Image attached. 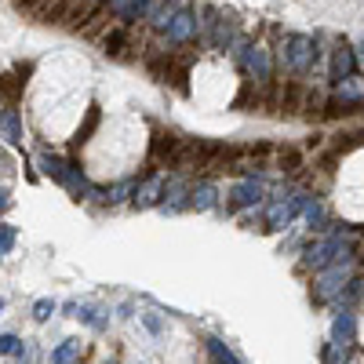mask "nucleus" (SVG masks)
I'll return each instance as SVG.
<instances>
[{"instance_id": "obj_1", "label": "nucleus", "mask_w": 364, "mask_h": 364, "mask_svg": "<svg viewBox=\"0 0 364 364\" xmlns=\"http://www.w3.org/2000/svg\"><path fill=\"white\" fill-rule=\"evenodd\" d=\"M353 277H357V255L350 252V255H343V259H336V262H328V266L317 273L314 299H317V302H328L331 295H339Z\"/></svg>"}, {"instance_id": "obj_2", "label": "nucleus", "mask_w": 364, "mask_h": 364, "mask_svg": "<svg viewBox=\"0 0 364 364\" xmlns=\"http://www.w3.org/2000/svg\"><path fill=\"white\" fill-rule=\"evenodd\" d=\"M281 63H284L291 73H310L314 63H317V41L306 37V33H291V37H284Z\"/></svg>"}, {"instance_id": "obj_3", "label": "nucleus", "mask_w": 364, "mask_h": 364, "mask_svg": "<svg viewBox=\"0 0 364 364\" xmlns=\"http://www.w3.org/2000/svg\"><path fill=\"white\" fill-rule=\"evenodd\" d=\"M310 204V193L306 190H291L284 197H277L269 208H266V230H284L291 226V219L299 215V211H306Z\"/></svg>"}, {"instance_id": "obj_4", "label": "nucleus", "mask_w": 364, "mask_h": 364, "mask_svg": "<svg viewBox=\"0 0 364 364\" xmlns=\"http://www.w3.org/2000/svg\"><path fill=\"white\" fill-rule=\"evenodd\" d=\"M266 197V182L262 178H240V182H233V190H230V204L233 208H252V204H259Z\"/></svg>"}, {"instance_id": "obj_5", "label": "nucleus", "mask_w": 364, "mask_h": 364, "mask_svg": "<svg viewBox=\"0 0 364 364\" xmlns=\"http://www.w3.org/2000/svg\"><path fill=\"white\" fill-rule=\"evenodd\" d=\"M164 33H168V41H171V44H186V41L197 33V15H193L190 8H178V11H175V18H171V26L164 29Z\"/></svg>"}, {"instance_id": "obj_6", "label": "nucleus", "mask_w": 364, "mask_h": 364, "mask_svg": "<svg viewBox=\"0 0 364 364\" xmlns=\"http://www.w3.org/2000/svg\"><path fill=\"white\" fill-rule=\"evenodd\" d=\"M245 70L252 73L255 84H269V77H273L269 51H266V48H248V55H245Z\"/></svg>"}, {"instance_id": "obj_7", "label": "nucleus", "mask_w": 364, "mask_h": 364, "mask_svg": "<svg viewBox=\"0 0 364 364\" xmlns=\"http://www.w3.org/2000/svg\"><path fill=\"white\" fill-rule=\"evenodd\" d=\"M164 197V178L161 175H149L146 182H139V186H135V208H154L157 200Z\"/></svg>"}, {"instance_id": "obj_8", "label": "nucleus", "mask_w": 364, "mask_h": 364, "mask_svg": "<svg viewBox=\"0 0 364 364\" xmlns=\"http://www.w3.org/2000/svg\"><path fill=\"white\" fill-rule=\"evenodd\" d=\"M26 73H29V66H18V73H15V77L0 73V102H4V106H15V102L22 99V87H26Z\"/></svg>"}, {"instance_id": "obj_9", "label": "nucleus", "mask_w": 364, "mask_h": 364, "mask_svg": "<svg viewBox=\"0 0 364 364\" xmlns=\"http://www.w3.org/2000/svg\"><path fill=\"white\" fill-rule=\"evenodd\" d=\"M353 70H357V55L346 48V44H339L336 51H331V80H346V77H353Z\"/></svg>"}, {"instance_id": "obj_10", "label": "nucleus", "mask_w": 364, "mask_h": 364, "mask_svg": "<svg viewBox=\"0 0 364 364\" xmlns=\"http://www.w3.org/2000/svg\"><path fill=\"white\" fill-rule=\"evenodd\" d=\"M357 336V317L350 310H339L336 321H331V343H339V346H350Z\"/></svg>"}, {"instance_id": "obj_11", "label": "nucleus", "mask_w": 364, "mask_h": 364, "mask_svg": "<svg viewBox=\"0 0 364 364\" xmlns=\"http://www.w3.org/2000/svg\"><path fill=\"white\" fill-rule=\"evenodd\" d=\"M41 171L51 178V182H58V186H66V178H70V171H73V164L70 161H63L58 154H41Z\"/></svg>"}, {"instance_id": "obj_12", "label": "nucleus", "mask_w": 364, "mask_h": 364, "mask_svg": "<svg viewBox=\"0 0 364 364\" xmlns=\"http://www.w3.org/2000/svg\"><path fill=\"white\" fill-rule=\"evenodd\" d=\"M178 149H182V139H178L175 132H161V135L154 139V161H157V164H164V161L171 164V161L178 157Z\"/></svg>"}, {"instance_id": "obj_13", "label": "nucleus", "mask_w": 364, "mask_h": 364, "mask_svg": "<svg viewBox=\"0 0 364 364\" xmlns=\"http://www.w3.org/2000/svg\"><path fill=\"white\" fill-rule=\"evenodd\" d=\"M109 11L120 22H139L149 11V0H109Z\"/></svg>"}, {"instance_id": "obj_14", "label": "nucleus", "mask_w": 364, "mask_h": 364, "mask_svg": "<svg viewBox=\"0 0 364 364\" xmlns=\"http://www.w3.org/2000/svg\"><path fill=\"white\" fill-rule=\"evenodd\" d=\"M0 135H4L11 146L22 142V117L15 113V106H8L4 113H0Z\"/></svg>"}, {"instance_id": "obj_15", "label": "nucleus", "mask_w": 364, "mask_h": 364, "mask_svg": "<svg viewBox=\"0 0 364 364\" xmlns=\"http://www.w3.org/2000/svg\"><path fill=\"white\" fill-rule=\"evenodd\" d=\"M215 200H219V190L211 186V182H200V186H193V190H190V208H197V211L215 208Z\"/></svg>"}, {"instance_id": "obj_16", "label": "nucleus", "mask_w": 364, "mask_h": 364, "mask_svg": "<svg viewBox=\"0 0 364 364\" xmlns=\"http://www.w3.org/2000/svg\"><path fill=\"white\" fill-rule=\"evenodd\" d=\"M178 11V0H161V4L154 8V15H149V22H154V29H168L171 18Z\"/></svg>"}, {"instance_id": "obj_17", "label": "nucleus", "mask_w": 364, "mask_h": 364, "mask_svg": "<svg viewBox=\"0 0 364 364\" xmlns=\"http://www.w3.org/2000/svg\"><path fill=\"white\" fill-rule=\"evenodd\" d=\"M77 360H80V339H63V346L51 353V364H77Z\"/></svg>"}, {"instance_id": "obj_18", "label": "nucleus", "mask_w": 364, "mask_h": 364, "mask_svg": "<svg viewBox=\"0 0 364 364\" xmlns=\"http://www.w3.org/2000/svg\"><path fill=\"white\" fill-rule=\"evenodd\" d=\"M106 55H113V58H124L128 55V29L124 26L113 29V33H106Z\"/></svg>"}, {"instance_id": "obj_19", "label": "nucleus", "mask_w": 364, "mask_h": 364, "mask_svg": "<svg viewBox=\"0 0 364 364\" xmlns=\"http://www.w3.org/2000/svg\"><path fill=\"white\" fill-rule=\"evenodd\" d=\"M204 346H208V357H211V364H237V357L226 350V343H223V339H208Z\"/></svg>"}, {"instance_id": "obj_20", "label": "nucleus", "mask_w": 364, "mask_h": 364, "mask_svg": "<svg viewBox=\"0 0 364 364\" xmlns=\"http://www.w3.org/2000/svg\"><path fill=\"white\" fill-rule=\"evenodd\" d=\"M99 120H102L99 106H91V109H87V120H84V124H80V132H77V139H73V146H84V142L91 139V132L99 128Z\"/></svg>"}, {"instance_id": "obj_21", "label": "nucleus", "mask_w": 364, "mask_h": 364, "mask_svg": "<svg viewBox=\"0 0 364 364\" xmlns=\"http://www.w3.org/2000/svg\"><path fill=\"white\" fill-rule=\"evenodd\" d=\"M124 197H135V182L132 178H124V182H117V186L102 190V200H109V204H120Z\"/></svg>"}, {"instance_id": "obj_22", "label": "nucleus", "mask_w": 364, "mask_h": 364, "mask_svg": "<svg viewBox=\"0 0 364 364\" xmlns=\"http://www.w3.org/2000/svg\"><path fill=\"white\" fill-rule=\"evenodd\" d=\"M77 317H80L84 324H91V328H99V331L109 324V317H106L99 306H77Z\"/></svg>"}, {"instance_id": "obj_23", "label": "nucleus", "mask_w": 364, "mask_h": 364, "mask_svg": "<svg viewBox=\"0 0 364 364\" xmlns=\"http://www.w3.org/2000/svg\"><path fill=\"white\" fill-rule=\"evenodd\" d=\"M302 215H306V226H310V230H324V219H328V215H324V204L310 200V204H306V211H302Z\"/></svg>"}, {"instance_id": "obj_24", "label": "nucleus", "mask_w": 364, "mask_h": 364, "mask_svg": "<svg viewBox=\"0 0 364 364\" xmlns=\"http://www.w3.org/2000/svg\"><path fill=\"white\" fill-rule=\"evenodd\" d=\"M15 240H18V230L8 226V223H0V259H4V255L15 248Z\"/></svg>"}, {"instance_id": "obj_25", "label": "nucleus", "mask_w": 364, "mask_h": 364, "mask_svg": "<svg viewBox=\"0 0 364 364\" xmlns=\"http://www.w3.org/2000/svg\"><path fill=\"white\" fill-rule=\"evenodd\" d=\"M346 350H350V346L328 343V346H324V364H346Z\"/></svg>"}, {"instance_id": "obj_26", "label": "nucleus", "mask_w": 364, "mask_h": 364, "mask_svg": "<svg viewBox=\"0 0 364 364\" xmlns=\"http://www.w3.org/2000/svg\"><path fill=\"white\" fill-rule=\"evenodd\" d=\"M281 168H284L288 175H295V171L302 168V157L295 154V149H284V154H281Z\"/></svg>"}, {"instance_id": "obj_27", "label": "nucleus", "mask_w": 364, "mask_h": 364, "mask_svg": "<svg viewBox=\"0 0 364 364\" xmlns=\"http://www.w3.org/2000/svg\"><path fill=\"white\" fill-rule=\"evenodd\" d=\"M51 314H55V302H51V299H37V302H33V317H37V321H48Z\"/></svg>"}, {"instance_id": "obj_28", "label": "nucleus", "mask_w": 364, "mask_h": 364, "mask_svg": "<svg viewBox=\"0 0 364 364\" xmlns=\"http://www.w3.org/2000/svg\"><path fill=\"white\" fill-rule=\"evenodd\" d=\"M18 350H22V339L18 336H0V353H4V357L8 353H18Z\"/></svg>"}, {"instance_id": "obj_29", "label": "nucleus", "mask_w": 364, "mask_h": 364, "mask_svg": "<svg viewBox=\"0 0 364 364\" xmlns=\"http://www.w3.org/2000/svg\"><path fill=\"white\" fill-rule=\"evenodd\" d=\"M142 324H146L149 331H161V321H157L154 314H142Z\"/></svg>"}, {"instance_id": "obj_30", "label": "nucleus", "mask_w": 364, "mask_h": 364, "mask_svg": "<svg viewBox=\"0 0 364 364\" xmlns=\"http://www.w3.org/2000/svg\"><path fill=\"white\" fill-rule=\"evenodd\" d=\"M8 208V190H0V211Z\"/></svg>"}, {"instance_id": "obj_31", "label": "nucleus", "mask_w": 364, "mask_h": 364, "mask_svg": "<svg viewBox=\"0 0 364 364\" xmlns=\"http://www.w3.org/2000/svg\"><path fill=\"white\" fill-rule=\"evenodd\" d=\"M357 63H364V41H360V48H357Z\"/></svg>"}, {"instance_id": "obj_32", "label": "nucleus", "mask_w": 364, "mask_h": 364, "mask_svg": "<svg viewBox=\"0 0 364 364\" xmlns=\"http://www.w3.org/2000/svg\"><path fill=\"white\" fill-rule=\"evenodd\" d=\"M0 310H4V299H0Z\"/></svg>"}, {"instance_id": "obj_33", "label": "nucleus", "mask_w": 364, "mask_h": 364, "mask_svg": "<svg viewBox=\"0 0 364 364\" xmlns=\"http://www.w3.org/2000/svg\"><path fill=\"white\" fill-rule=\"evenodd\" d=\"M106 364H117V360H106Z\"/></svg>"}, {"instance_id": "obj_34", "label": "nucleus", "mask_w": 364, "mask_h": 364, "mask_svg": "<svg viewBox=\"0 0 364 364\" xmlns=\"http://www.w3.org/2000/svg\"><path fill=\"white\" fill-rule=\"evenodd\" d=\"M346 364H357V360H346Z\"/></svg>"}]
</instances>
